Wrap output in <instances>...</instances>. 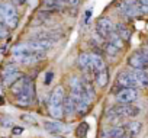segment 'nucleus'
I'll return each instance as SVG.
<instances>
[{"label": "nucleus", "mask_w": 148, "mask_h": 138, "mask_svg": "<svg viewBox=\"0 0 148 138\" xmlns=\"http://www.w3.org/2000/svg\"><path fill=\"white\" fill-rule=\"evenodd\" d=\"M116 8L125 18H129V19H134V18L142 15L138 0H122V2H119L116 5Z\"/></svg>", "instance_id": "2"}, {"label": "nucleus", "mask_w": 148, "mask_h": 138, "mask_svg": "<svg viewBox=\"0 0 148 138\" xmlns=\"http://www.w3.org/2000/svg\"><path fill=\"white\" fill-rule=\"evenodd\" d=\"M142 15H148V5H139Z\"/></svg>", "instance_id": "25"}, {"label": "nucleus", "mask_w": 148, "mask_h": 138, "mask_svg": "<svg viewBox=\"0 0 148 138\" xmlns=\"http://www.w3.org/2000/svg\"><path fill=\"white\" fill-rule=\"evenodd\" d=\"M139 5H148V0H138Z\"/></svg>", "instance_id": "29"}, {"label": "nucleus", "mask_w": 148, "mask_h": 138, "mask_svg": "<svg viewBox=\"0 0 148 138\" xmlns=\"http://www.w3.org/2000/svg\"><path fill=\"white\" fill-rule=\"evenodd\" d=\"M62 109H64V116H71L74 112H76V105H74L71 96L65 95L64 97V103H62Z\"/></svg>", "instance_id": "14"}, {"label": "nucleus", "mask_w": 148, "mask_h": 138, "mask_svg": "<svg viewBox=\"0 0 148 138\" xmlns=\"http://www.w3.org/2000/svg\"><path fill=\"white\" fill-rule=\"evenodd\" d=\"M62 6H64V0H44V9L45 10L57 12Z\"/></svg>", "instance_id": "16"}, {"label": "nucleus", "mask_w": 148, "mask_h": 138, "mask_svg": "<svg viewBox=\"0 0 148 138\" xmlns=\"http://www.w3.org/2000/svg\"><path fill=\"white\" fill-rule=\"evenodd\" d=\"M96 31H97V34H99L100 38L108 39L109 35L115 31V25L108 18H99L97 22H96Z\"/></svg>", "instance_id": "4"}, {"label": "nucleus", "mask_w": 148, "mask_h": 138, "mask_svg": "<svg viewBox=\"0 0 148 138\" xmlns=\"http://www.w3.org/2000/svg\"><path fill=\"white\" fill-rule=\"evenodd\" d=\"M116 83L119 87H138L134 74L128 71H121L116 77Z\"/></svg>", "instance_id": "7"}, {"label": "nucleus", "mask_w": 148, "mask_h": 138, "mask_svg": "<svg viewBox=\"0 0 148 138\" xmlns=\"http://www.w3.org/2000/svg\"><path fill=\"white\" fill-rule=\"evenodd\" d=\"M87 129H89V125H87L86 122H82V124H80V126L77 128V137H79V138H83V137H86V132H87Z\"/></svg>", "instance_id": "22"}, {"label": "nucleus", "mask_w": 148, "mask_h": 138, "mask_svg": "<svg viewBox=\"0 0 148 138\" xmlns=\"http://www.w3.org/2000/svg\"><path fill=\"white\" fill-rule=\"evenodd\" d=\"M18 21H19V16H18L15 5L0 3V22L5 23L8 28L13 29L18 26Z\"/></svg>", "instance_id": "1"}, {"label": "nucleus", "mask_w": 148, "mask_h": 138, "mask_svg": "<svg viewBox=\"0 0 148 138\" xmlns=\"http://www.w3.org/2000/svg\"><path fill=\"white\" fill-rule=\"evenodd\" d=\"M125 131L131 135V137H134V135H138L139 132H141V129H142V124L139 122V121H129V122H126L125 124Z\"/></svg>", "instance_id": "13"}, {"label": "nucleus", "mask_w": 148, "mask_h": 138, "mask_svg": "<svg viewBox=\"0 0 148 138\" xmlns=\"http://www.w3.org/2000/svg\"><path fill=\"white\" fill-rule=\"evenodd\" d=\"M44 128L49 132V134H62L65 132V126L57 121H48V122H44Z\"/></svg>", "instance_id": "11"}, {"label": "nucleus", "mask_w": 148, "mask_h": 138, "mask_svg": "<svg viewBox=\"0 0 148 138\" xmlns=\"http://www.w3.org/2000/svg\"><path fill=\"white\" fill-rule=\"evenodd\" d=\"M112 109L116 115H119L122 118H135L141 112V109L138 106H134L131 103H119L118 106H113Z\"/></svg>", "instance_id": "3"}, {"label": "nucleus", "mask_w": 148, "mask_h": 138, "mask_svg": "<svg viewBox=\"0 0 148 138\" xmlns=\"http://www.w3.org/2000/svg\"><path fill=\"white\" fill-rule=\"evenodd\" d=\"M21 131H22L21 128H15V134H21Z\"/></svg>", "instance_id": "30"}, {"label": "nucleus", "mask_w": 148, "mask_h": 138, "mask_svg": "<svg viewBox=\"0 0 148 138\" xmlns=\"http://www.w3.org/2000/svg\"><path fill=\"white\" fill-rule=\"evenodd\" d=\"M141 51V54L145 57V60L148 61V47H145V48H142V49H139Z\"/></svg>", "instance_id": "26"}, {"label": "nucleus", "mask_w": 148, "mask_h": 138, "mask_svg": "<svg viewBox=\"0 0 148 138\" xmlns=\"http://www.w3.org/2000/svg\"><path fill=\"white\" fill-rule=\"evenodd\" d=\"M12 2H13V5H16V6H22V5L26 3V0H12Z\"/></svg>", "instance_id": "27"}, {"label": "nucleus", "mask_w": 148, "mask_h": 138, "mask_svg": "<svg viewBox=\"0 0 148 138\" xmlns=\"http://www.w3.org/2000/svg\"><path fill=\"white\" fill-rule=\"evenodd\" d=\"M48 109H49V113L52 118L55 119H61L64 116V109L62 106H54V105H48Z\"/></svg>", "instance_id": "20"}, {"label": "nucleus", "mask_w": 148, "mask_h": 138, "mask_svg": "<svg viewBox=\"0 0 148 138\" xmlns=\"http://www.w3.org/2000/svg\"><path fill=\"white\" fill-rule=\"evenodd\" d=\"M103 49H105L106 54H109V55H116V54L119 52V48H118L116 45H113L112 42H109V41L103 45Z\"/></svg>", "instance_id": "21"}, {"label": "nucleus", "mask_w": 148, "mask_h": 138, "mask_svg": "<svg viewBox=\"0 0 148 138\" xmlns=\"http://www.w3.org/2000/svg\"><path fill=\"white\" fill-rule=\"evenodd\" d=\"M79 3H80V0H64V5L68 8H76L79 6Z\"/></svg>", "instance_id": "24"}, {"label": "nucleus", "mask_w": 148, "mask_h": 138, "mask_svg": "<svg viewBox=\"0 0 148 138\" xmlns=\"http://www.w3.org/2000/svg\"><path fill=\"white\" fill-rule=\"evenodd\" d=\"M89 64H90V54H87V52L80 54L79 58H77V67L80 70H87Z\"/></svg>", "instance_id": "17"}, {"label": "nucleus", "mask_w": 148, "mask_h": 138, "mask_svg": "<svg viewBox=\"0 0 148 138\" xmlns=\"http://www.w3.org/2000/svg\"><path fill=\"white\" fill-rule=\"evenodd\" d=\"M95 79H96V83H97V86H100V87H105V86L108 84V82H109V71H108V68L105 67L103 70L97 71V73L95 74Z\"/></svg>", "instance_id": "15"}, {"label": "nucleus", "mask_w": 148, "mask_h": 138, "mask_svg": "<svg viewBox=\"0 0 148 138\" xmlns=\"http://www.w3.org/2000/svg\"><path fill=\"white\" fill-rule=\"evenodd\" d=\"M9 28L5 25V23H2L0 22V38H6L8 35H9V31H8Z\"/></svg>", "instance_id": "23"}, {"label": "nucleus", "mask_w": 148, "mask_h": 138, "mask_svg": "<svg viewBox=\"0 0 148 138\" xmlns=\"http://www.w3.org/2000/svg\"><path fill=\"white\" fill-rule=\"evenodd\" d=\"M102 138H131V135L125 131V128L122 126H115L112 129H109L105 135H102Z\"/></svg>", "instance_id": "10"}, {"label": "nucleus", "mask_w": 148, "mask_h": 138, "mask_svg": "<svg viewBox=\"0 0 148 138\" xmlns=\"http://www.w3.org/2000/svg\"><path fill=\"white\" fill-rule=\"evenodd\" d=\"M106 65H105V61H103V58L99 55V54H96V52H92L90 54V64H89V70L93 73V74H96L97 71H100V70H103Z\"/></svg>", "instance_id": "8"}, {"label": "nucleus", "mask_w": 148, "mask_h": 138, "mask_svg": "<svg viewBox=\"0 0 148 138\" xmlns=\"http://www.w3.org/2000/svg\"><path fill=\"white\" fill-rule=\"evenodd\" d=\"M52 77H54V74H52V73H48V76H47V79H45V84H49L51 80H52Z\"/></svg>", "instance_id": "28"}, {"label": "nucleus", "mask_w": 148, "mask_h": 138, "mask_svg": "<svg viewBox=\"0 0 148 138\" xmlns=\"http://www.w3.org/2000/svg\"><path fill=\"white\" fill-rule=\"evenodd\" d=\"M128 64L134 68V70H145V68L148 67V61H147L145 57L141 54V51H136V52H134L132 55H129Z\"/></svg>", "instance_id": "6"}, {"label": "nucleus", "mask_w": 148, "mask_h": 138, "mask_svg": "<svg viewBox=\"0 0 148 138\" xmlns=\"http://www.w3.org/2000/svg\"><path fill=\"white\" fill-rule=\"evenodd\" d=\"M138 97V92L135 87H122L119 92H116V102L118 103H132Z\"/></svg>", "instance_id": "5"}, {"label": "nucleus", "mask_w": 148, "mask_h": 138, "mask_svg": "<svg viewBox=\"0 0 148 138\" xmlns=\"http://www.w3.org/2000/svg\"><path fill=\"white\" fill-rule=\"evenodd\" d=\"M64 97H65V92L62 89V86H57L54 89V92L49 96L48 105H54V106H62L64 103Z\"/></svg>", "instance_id": "9"}, {"label": "nucleus", "mask_w": 148, "mask_h": 138, "mask_svg": "<svg viewBox=\"0 0 148 138\" xmlns=\"http://www.w3.org/2000/svg\"><path fill=\"white\" fill-rule=\"evenodd\" d=\"M108 41H109V42H112L113 45H116L119 49H122V48H123V39H122V38H121V35L116 32V29H115V31H113V32L109 35Z\"/></svg>", "instance_id": "19"}, {"label": "nucleus", "mask_w": 148, "mask_h": 138, "mask_svg": "<svg viewBox=\"0 0 148 138\" xmlns=\"http://www.w3.org/2000/svg\"><path fill=\"white\" fill-rule=\"evenodd\" d=\"M134 77L138 87H148V73L145 70H134Z\"/></svg>", "instance_id": "12"}, {"label": "nucleus", "mask_w": 148, "mask_h": 138, "mask_svg": "<svg viewBox=\"0 0 148 138\" xmlns=\"http://www.w3.org/2000/svg\"><path fill=\"white\" fill-rule=\"evenodd\" d=\"M115 29H116V32L121 35V38H122L123 41H128V39L131 38V31H129V28H128L125 23H118V25L115 26Z\"/></svg>", "instance_id": "18"}]
</instances>
